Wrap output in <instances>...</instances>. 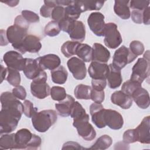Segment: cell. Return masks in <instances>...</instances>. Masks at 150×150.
<instances>
[{
  "label": "cell",
  "instance_id": "obj_20",
  "mask_svg": "<svg viewBox=\"0 0 150 150\" xmlns=\"http://www.w3.org/2000/svg\"><path fill=\"white\" fill-rule=\"evenodd\" d=\"M43 70L40 68L37 60L30 58H25V64L23 71L25 76L30 80L36 79Z\"/></svg>",
  "mask_w": 150,
  "mask_h": 150
},
{
  "label": "cell",
  "instance_id": "obj_38",
  "mask_svg": "<svg viewBox=\"0 0 150 150\" xmlns=\"http://www.w3.org/2000/svg\"><path fill=\"white\" fill-rule=\"evenodd\" d=\"M141 86V84L136 81L128 80L124 82L121 87V91L131 97L133 93L139 87Z\"/></svg>",
  "mask_w": 150,
  "mask_h": 150
},
{
  "label": "cell",
  "instance_id": "obj_22",
  "mask_svg": "<svg viewBox=\"0 0 150 150\" xmlns=\"http://www.w3.org/2000/svg\"><path fill=\"white\" fill-rule=\"evenodd\" d=\"M131 97L137 105L141 109H146L149 106L150 98L149 93L142 86L138 87L133 93Z\"/></svg>",
  "mask_w": 150,
  "mask_h": 150
},
{
  "label": "cell",
  "instance_id": "obj_26",
  "mask_svg": "<svg viewBox=\"0 0 150 150\" xmlns=\"http://www.w3.org/2000/svg\"><path fill=\"white\" fill-rule=\"evenodd\" d=\"M129 3V1L116 0L114 1V12L122 19H128L131 16Z\"/></svg>",
  "mask_w": 150,
  "mask_h": 150
},
{
  "label": "cell",
  "instance_id": "obj_18",
  "mask_svg": "<svg viewBox=\"0 0 150 150\" xmlns=\"http://www.w3.org/2000/svg\"><path fill=\"white\" fill-rule=\"evenodd\" d=\"M73 41L82 42L86 38V28L81 21H74L67 32Z\"/></svg>",
  "mask_w": 150,
  "mask_h": 150
},
{
  "label": "cell",
  "instance_id": "obj_8",
  "mask_svg": "<svg viewBox=\"0 0 150 150\" xmlns=\"http://www.w3.org/2000/svg\"><path fill=\"white\" fill-rule=\"evenodd\" d=\"M22 54L26 52L38 53L42 48V44L39 37L33 35H28L20 43L12 46Z\"/></svg>",
  "mask_w": 150,
  "mask_h": 150
},
{
  "label": "cell",
  "instance_id": "obj_44",
  "mask_svg": "<svg viewBox=\"0 0 150 150\" xmlns=\"http://www.w3.org/2000/svg\"><path fill=\"white\" fill-rule=\"evenodd\" d=\"M123 142L127 144L134 143L137 141V137L135 129H129L125 131L122 137Z\"/></svg>",
  "mask_w": 150,
  "mask_h": 150
},
{
  "label": "cell",
  "instance_id": "obj_37",
  "mask_svg": "<svg viewBox=\"0 0 150 150\" xmlns=\"http://www.w3.org/2000/svg\"><path fill=\"white\" fill-rule=\"evenodd\" d=\"M60 28L59 25V23L54 21L49 22L45 27L44 32L46 35L54 37L59 34L60 32Z\"/></svg>",
  "mask_w": 150,
  "mask_h": 150
},
{
  "label": "cell",
  "instance_id": "obj_11",
  "mask_svg": "<svg viewBox=\"0 0 150 150\" xmlns=\"http://www.w3.org/2000/svg\"><path fill=\"white\" fill-rule=\"evenodd\" d=\"M3 60L7 67L23 71L25 64V58L21 53L15 50L6 52L3 56Z\"/></svg>",
  "mask_w": 150,
  "mask_h": 150
},
{
  "label": "cell",
  "instance_id": "obj_43",
  "mask_svg": "<svg viewBox=\"0 0 150 150\" xmlns=\"http://www.w3.org/2000/svg\"><path fill=\"white\" fill-rule=\"evenodd\" d=\"M21 14L29 24L39 22L40 21L39 15L33 11L29 10H23L22 11Z\"/></svg>",
  "mask_w": 150,
  "mask_h": 150
},
{
  "label": "cell",
  "instance_id": "obj_7",
  "mask_svg": "<svg viewBox=\"0 0 150 150\" xmlns=\"http://www.w3.org/2000/svg\"><path fill=\"white\" fill-rule=\"evenodd\" d=\"M117 28V25L113 22L105 23L104 32V42L108 48L116 49L122 42L121 35Z\"/></svg>",
  "mask_w": 150,
  "mask_h": 150
},
{
  "label": "cell",
  "instance_id": "obj_49",
  "mask_svg": "<svg viewBox=\"0 0 150 150\" xmlns=\"http://www.w3.org/2000/svg\"><path fill=\"white\" fill-rule=\"evenodd\" d=\"M142 14L143 11L132 10L131 13V16L132 21L137 24L142 23Z\"/></svg>",
  "mask_w": 150,
  "mask_h": 150
},
{
  "label": "cell",
  "instance_id": "obj_48",
  "mask_svg": "<svg viewBox=\"0 0 150 150\" xmlns=\"http://www.w3.org/2000/svg\"><path fill=\"white\" fill-rule=\"evenodd\" d=\"M107 86L106 79H92L91 86L92 88L99 91L104 90Z\"/></svg>",
  "mask_w": 150,
  "mask_h": 150
},
{
  "label": "cell",
  "instance_id": "obj_5",
  "mask_svg": "<svg viewBox=\"0 0 150 150\" xmlns=\"http://www.w3.org/2000/svg\"><path fill=\"white\" fill-rule=\"evenodd\" d=\"M47 74L43 70L30 83V92L34 97L39 99H43L50 95V88L47 83Z\"/></svg>",
  "mask_w": 150,
  "mask_h": 150
},
{
  "label": "cell",
  "instance_id": "obj_15",
  "mask_svg": "<svg viewBox=\"0 0 150 150\" xmlns=\"http://www.w3.org/2000/svg\"><path fill=\"white\" fill-rule=\"evenodd\" d=\"M109 71V66L106 63L92 61L88 72L92 79H106Z\"/></svg>",
  "mask_w": 150,
  "mask_h": 150
},
{
  "label": "cell",
  "instance_id": "obj_32",
  "mask_svg": "<svg viewBox=\"0 0 150 150\" xmlns=\"http://www.w3.org/2000/svg\"><path fill=\"white\" fill-rule=\"evenodd\" d=\"M112 143V138L108 135H103L99 137L96 142L88 149L104 150L108 148Z\"/></svg>",
  "mask_w": 150,
  "mask_h": 150
},
{
  "label": "cell",
  "instance_id": "obj_25",
  "mask_svg": "<svg viewBox=\"0 0 150 150\" xmlns=\"http://www.w3.org/2000/svg\"><path fill=\"white\" fill-rule=\"evenodd\" d=\"M74 102V98L71 96L67 95L64 100L59 101L58 103H56L55 107L58 114L63 117L70 115Z\"/></svg>",
  "mask_w": 150,
  "mask_h": 150
},
{
  "label": "cell",
  "instance_id": "obj_55",
  "mask_svg": "<svg viewBox=\"0 0 150 150\" xmlns=\"http://www.w3.org/2000/svg\"><path fill=\"white\" fill-rule=\"evenodd\" d=\"M2 2L7 4L9 6L13 7V6H16L18 4V3L19 2V1H4Z\"/></svg>",
  "mask_w": 150,
  "mask_h": 150
},
{
  "label": "cell",
  "instance_id": "obj_9",
  "mask_svg": "<svg viewBox=\"0 0 150 150\" xmlns=\"http://www.w3.org/2000/svg\"><path fill=\"white\" fill-rule=\"evenodd\" d=\"M137 57V56L134 55L129 48L123 45L115 50L113 56L112 64L121 70L127 64L132 62Z\"/></svg>",
  "mask_w": 150,
  "mask_h": 150
},
{
  "label": "cell",
  "instance_id": "obj_39",
  "mask_svg": "<svg viewBox=\"0 0 150 150\" xmlns=\"http://www.w3.org/2000/svg\"><path fill=\"white\" fill-rule=\"evenodd\" d=\"M86 114V110L83 106L78 101H75L71 111V117L73 120H75L85 115Z\"/></svg>",
  "mask_w": 150,
  "mask_h": 150
},
{
  "label": "cell",
  "instance_id": "obj_2",
  "mask_svg": "<svg viewBox=\"0 0 150 150\" xmlns=\"http://www.w3.org/2000/svg\"><path fill=\"white\" fill-rule=\"evenodd\" d=\"M57 120L56 111L53 110H45L36 112L32 117L34 128L39 132H45Z\"/></svg>",
  "mask_w": 150,
  "mask_h": 150
},
{
  "label": "cell",
  "instance_id": "obj_28",
  "mask_svg": "<svg viewBox=\"0 0 150 150\" xmlns=\"http://www.w3.org/2000/svg\"><path fill=\"white\" fill-rule=\"evenodd\" d=\"M92 47L86 43H80L76 50V54L84 62L92 61Z\"/></svg>",
  "mask_w": 150,
  "mask_h": 150
},
{
  "label": "cell",
  "instance_id": "obj_30",
  "mask_svg": "<svg viewBox=\"0 0 150 150\" xmlns=\"http://www.w3.org/2000/svg\"><path fill=\"white\" fill-rule=\"evenodd\" d=\"M92 88L87 85L80 84L77 85L74 90L75 97L80 100H90Z\"/></svg>",
  "mask_w": 150,
  "mask_h": 150
},
{
  "label": "cell",
  "instance_id": "obj_53",
  "mask_svg": "<svg viewBox=\"0 0 150 150\" xmlns=\"http://www.w3.org/2000/svg\"><path fill=\"white\" fill-rule=\"evenodd\" d=\"M9 43L8 40L6 37V31L4 29L1 30V46H6Z\"/></svg>",
  "mask_w": 150,
  "mask_h": 150
},
{
  "label": "cell",
  "instance_id": "obj_3",
  "mask_svg": "<svg viewBox=\"0 0 150 150\" xmlns=\"http://www.w3.org/2000/svg\"><path fill=\"white\" fill-rule=\"evenodd\" d=\"M149 51L146 50L143 57L139 58L132 68L130 79L142 84L149 76Z\"/></svg>",
  "mask_w": 150,
  "mask_h": 150
},
{
  "label": "cell",
  "instance_id": "obj_16",
  "mask_svg": "<svg viewBox=\"0 0 150 150\" xmlns=\"http://www.w3.org/2000/svg\"><path fill=\"white\" fill-rule=\"evenodd\" d=\"M150 117H145L135 128L137 141L144 144L150 143Z\"/></svg>",
  "mask_w": 150,
  "mask_h": 150
},
{
  "label": "cell",
  "instance_id": "obj_50",
  "mask_svg": "<svg viewBox=\"0 0 150 150\" xmlns=\"http://www.w3.org/2000/svg\"><path fill=\"white\" fill-rule=\"evenodd\" d=\"M52 8L46 5H43V6H42V7L40 8V14L42 16L44 17V18H49L51 17V15H52V12L53 11Z\"/></svg>",
  "mask_w": 150,
  "mask_h": 150
},
{
  "label": "cell",
  "instance_id": "obj_36",
  "mask_svg": "<svg viewBox=\"0 0 150 150\" xmlns=\"http://www.w3.org/2000/svg\"><path fill=\"white\" fill-rule=\"evenodd\" d=\"M50 95L54 101H60L64 100L66 96V91L64 87L60 86H53L50 88Z\"/></svg>",
  "mask_w": 150,
  "mask_h": 150
},
{
  "label": "cell",
  "instance_id": "obj_42",
  "mask_svg": "<svg viewBox=\"0 0 150 150\" xmlns=\"http://www.w3.org/2000/svg\"><path fill=\"white\" fill-rule=\"evenodd\" d=\"M23 105V114L28 118H32L38 111L37 108L35 107L33 103L29 100H25Z\"/></svg>",
  "mask_w": 150,
  "mask_h": 150
},
{
  "label": "cell",
  "instance_id": "obj_35",
  "mask_svg": "<svg viewBox=\"0 0 150 150\" xmlns=\"http://www.w3.org/2000/svg\"><path fill=\"white\" fill-rule=\"evenodd\" d=\"M105 1H81V8L83 12L87 11H96L100 10L104 5Z\"/></svg>",
  "mask_w": 150,
  "mask_h": 150
},
{
  "label": "cell",
  "instance_id": "obj_46",
  "mask_svg": "<svg viewBox=\"0 0 150 150\" xmlns=\"http://www.w3.org/2000/svg\"><path fill=\"white\" fill-rule=\"evenodd\" d=\"M105 94L104 90L99 91L97 90H94L93 88L91 89V100L93 101L94 103H101L104 100Z\"/></svg>",
  "mask_w": 150,
  "mask_h": 150
},
{
  "label": "cell",
  "instance_id": "obj_14",
  "mask_svg": "<svg viewBox=\"0 0 150 150\" xmlns=\"http://www.w3.org/2000/svg\"><path fill=\"white\" fill-rule=\"evenodd\" d=\"M105 108L101 103H94L90 106V112L92 122L98 128L105 127L104 121Z\"/></svg>",
  "mask_w": 150,
  "mask_h": 150
},
{
  "label": "cell",
  "instance_id": "obj_34",
  "mask_svg": "<svg viewBox=\"0 0 150 150\" xmlns=\"http://www.w3.org/2000/svg\"><path fill=\"white\" fill-rule=\"evenodd\" d=\"M7 81L12 86L17 87L20 86L21 78L19 71L7 67V74L6 77Z\"/></svg>",
  "mask_w": 150,
  "mask_h": 150
},
{
  "label": "cell",
  "instance_id": "obj_52",
  "mask_svg": "<svg viewBox=\"0 0 150 150\" xmlns=\"http://www.w3.org/2000/svg\"><path fill=\"white\" fill-rule=\"evenodd\" d=\"M142 23L144 25H148L150 23V18H149V6L147 7L143 11L142 14Z\"/></svg>",
  "mask_w": 150,
  "mask_h": 150
},
{
  "label": "cell",
  "instance_id": "obj_17",
  "mask_svg": "<svg viewBox=\"0 0 150 150\" xmlns=\"http://www.w3.org/2000/svg\"><path fill=\"white\" fill-rule=\"evenodd\" d=\"M40 68L44 70L48 69L53 70L60 66L61 60L55 54H47L36 59Z\"/></svg>",
  "mask_w": 150,
  "mask_h": 150
},
{
  "label": "cell",
  "instance_id": "obj_40",
  "mask_svg": "<svg viewBox=\"0 0 150 150\" xmlns=\"http://www.w3.org/2000/svg\"><path fill=\"white\" fill-rule=\"evenodd\" d=\"M66 17L64 8L60 5H57L53 9L51 18L54 21L59 23Z\"/></svg>",
  "mask_w": 150,
  "mask_h": 150
},
{
  "label": "cell",
  "instance_id": "obj_27",
  "mask_svg": "<svg viewBox=\"0 0 150 150\" xmlns=\"http://www.w3.org/2000/svg\"><path fill=\"white\" fill-rule=\"evenodd\" d=\"M64 9L66 17L77 21L83 12L81 1H72L70 4L64 8Z\"/></svg>",
  "mask_w": 150,
  "mask_h": 150
},
{
  "label": "cell",
  "instance_id": "obj_41",
  "mask_svg": "<svg viewBox=\"0 0 150 150\" xmlns=\"http://www.w3.org/2000/svg\"><path fill=\"white\" fill-rule=\"evenodd\" d=\"M130 51L135 56L141 55L144 52V46L139 40H133L129 44Z\"/></svg>",
  "mask_w": 150,
  "mask_h": 150
},
{
  "label": "cell",
  "instance_id": "obj_6",
  "mask_svg": "<svg viewBox=\"0 0 150 150\" xmlns=\"http://www.w3.org/2000/svg\"><path fill=\"white\" fill-rule=\"evenodd\" d=\"M73 125L77 129V133L83 139L87 141L93 140L96 136V132L93 125L89 123V115H85L73 120Z\"/></svg>",
  "mask_w": 150,
  "mask_h": 150
},
{
  "label": "cell",
  "instance_id": "obj_51",
  "mask_svg": "<svg viewBox=\"0 0 150 150\" xmlns=\"http://www.w3.org/2000/svg\"><path fill=\"white\" fill-rule=\"evenodd\" d=\"M85 149L84 148L82 147L79 143L73 141H68L64 143L63 145L62 149Z\"/></svg>",
  "mask_w": 150,
  "mask_h": 150
},
{
  "label": "cell",
  "instance_id": "obj_29",
  "mask_svg": "<svg viewBox=\"0 0 150 150\" xmlns=\"http://www.w3.org/2000/svg\"><path fill=\"white\" fill-rule=\"evenodd\" d=\"M51 78L53 83L58 84H63L66 83L68 73L63 66H59L53 70H51Z\"/></svg>",
  "mask_w": 150,
  "mask_h": 150
},
{
  "label": "cell",
  "instance_id": "obj_33",
  "mask_svg": "<svg viewBox=\"0 0 150 150\" xmlns=\"http://www.w3.org/2000/svg\"><path fill=\"white\" fill-rule=\"evenodd\" d=\"M80 42L76 41H66L61 47V52L66 57H70L76 54V49Z\"/></svg>",
  "mask_w": 150,
  "mask_h": 150
},
{
  "label": "cell",
  "instance_id": "obj_31",
  "mask_svg": "<svg viewBox=\"0 0 150 150\" xmlns=\"http://www.w3.org/2000/svg\"><path fill=\"white\" fill-rule=\"evenodd\" d=\"M15 134H5L0 138V148L1 149H15Z\"/></svg>",
  "mask_w": 150,
  "mask_h": 150
},
{
  "label": "cell",
  "instance_id": "obj_47",
  "mask_svg": "<svg viewBox=\"0 0 150 150\" xmlns=\"http://www.w3.org/2000/svg\"><path fill=\"white\" fill-rule=\"evenodd\" d=\"M12 93H13V96L18 100H23L26 98V91L25 88L22 86H19L13 88L12 89Z\"/></svg>",
  "mask_w": 150,
  "mask_h": 150
},
{
  "label": "cell",
  "instance_id": "obj_24",
  "mask_svg": "<svg viewBox=\"0 0 150 150\" xmlns=\"http://www.w3.org/2000/svg\"><path fill=\"white\" fill-rule=\"evenodd\" d=\"M109 71L107 77L108 87L115 89L120 86L122 81L121 70L114 66L112 63L109 64Z\"/></svg>",
  "mask_w": 150,
  "mask_h": 150
},
{
  "label": "cell",
  "instance_id": "obj_1",
  "mask_svg": "<svg viewBox=\"0 0 150 150\" xmlns=\"http://www.w3.org/2000/svg\"><path fill=\"white\" fill-rule=\"evenodd\" d=\"M23 113V105L19 100L1 107L0 112V133L9 134L17 127Z\"/></svg>",
  "mask_w": 150,
  "mask_h": 150
},
{
  "label": "cell",
  "instance_id": "obj_13",
  "mask_svg": "<svg viewBox=\"0 0 150 150\" xmlns=\"http://www.w3.org/2000/svg\"><path fill=\"white\" fill-rule=\"evenodd\" d=\"M104 121L106 125L114 130L121 129L124 125L122 115L118 111L111 109H105Z\"/></svg>",
  "mask_w": 150,
  "mask_h": 150
},
{
  "label": "cell",
  "instance_id": "obj_54",
  "mask_svg": "<svg viewBox=\"0 0 150 150\" xmlns=\"http://www.w3.org/2000/svg\"><path fill=\"white\" fill-rule=\"evenodd\" d=\"M1 83L6 79V74H7V67H4L2 64H1Z\"/></svg>",
  "mask_w": 150,
  "mask_h": 150
},
{
  "label": "cell",
  "instance_id": "obj_23",
  "mask_svg": "<svg viewBox=\"0 0 150 150\" xmlns=\"http://www.w3.org/2000/svg\"><path fill=\"white\" fill-rule=\"evenodd\" d=\"M92 49V61L105 63L110 59V51L101 43H94Z\"/></svg>",
  "mask_w": 150,
  "mask_h": 150
},
{
  "label": "cell",
  "instance_id": "obj_12",
  "mask_svg": "<svg viewBox=\"0 0 150 150\" xmlns=\"http://www.w3.org/2000/svg\"><path fill=\"white\" fill-rule=\"evenodd\" d=\"M67 65L75 79L81 80L86 77V66L85 63L80 59L77 57H72L67 61Z\"/></svg>",
  "mask_w": 150,
  "mask_h": 150
},
{
  "label": "cell",
  "instance_id": "obj_4",
  "mask_svg": "<svg viewBox=\"0 0 150 150\" xmlns=\"http://www.w3.org/2000/svg\"><path fill=\"white\" fill-rule=\"evenodd\" d=\"M29 25L20 21H14V24L9 26L6 31L9 43L15 46L22 42L28 35Z\"/></svg>",
  "mask_w": 150,
  "mask_h": 150
},
{
  "label": "cell",
  "instance_id": "obj_21",
  "mask_svg": "<svg viewBox=\"0 0 150 150\" xmlns=\"http://www.w3.org/2000/svg\"><path fill=\"white\" fill-rule=\"evenodd\" d=\"M111 102L121 108L127 110L129 109L132 105L133 100L132 97L121 90H118L114 92L111 96Z\"/></svg>",
  "mask_w": 150,
  "mask_h": 150
},
{
  "label": "cell",
  "instance_id": "obj_10",
  "mask_svg": "<svg viewBox=\"0 0 150 150\" xmlns=\"http://www.w3.org/2000/svg\"><path fill=\"white\" fill-rule=\"evenodd\" d=\"M87 23L94 34L97 36H104L105 23L103 13L98 12L91 13L88 17Z\"/></svg>",
  "mask_w": 150,
  "mask_h": 150
},
{
  "label": "cell",
  "instance_id": "obj_45",
  "mask_svg": "<svg viewBox=\"0 0 150 150\" xmlns=\"http://www.w3.org/2000/svg\"><path fill=\"white\" fill-rule=\"evenodd\" d=\"M149 1H130L129 3V8L133 10L144 11L149 6Z\"/></svg>",
  "mask_w": 150,
  "mask_h": 150
},
{
  "label": "cell",
  "instance_id": "obj_19",
  "mask_svg": "<svg viewBox=\"0 0 150 150\" xmlns=\"http://www.w3.org/2000/svg\"><path fill=\"white\" fill-rule=\"evenodd\" d=\"M33 135V134L26 128H22L18 130L15 135V149H28Z\"/></svg>",
  "mask_w": 150,
  "mask_h": 150
}]
</instances>
